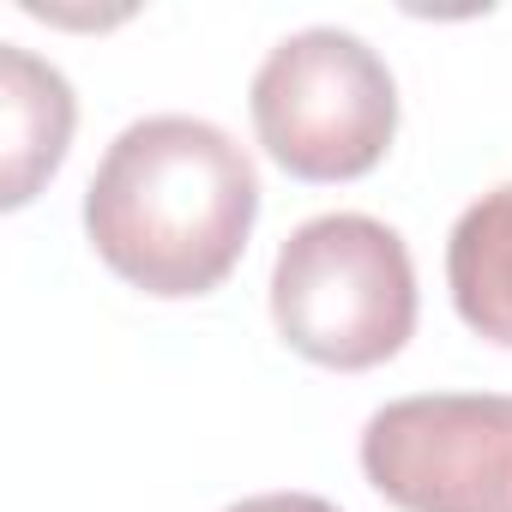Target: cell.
Wrapping results in <instances>:
<instances>
[{
	"mask_svg": "<svg viewBox=\"0 0 512 512\" xmlns=\"http://www.w3.org/2000/svg\"><path fill=\"white\" fill-rule=\"evenodd\" d=\"M362 470L404 512H512V398H398L368 416Z\"/></svg>",
	"mask_w": 512,
	"mask_h": 512,
	"instance_id": "obj_4",
	"label": "cell"
},
{
	"mask_svg": "<svg viewBox=\"0 0 512 512\" xmlns=\"http://www.w3.org/2000/svg\"><path fill=\"white\" fill-rule=\"evenodd\" d=\"M253 133L296 181H356L398 133L392 67L338 25L284 37L247 91Z\"/></svg>",
	"mask_w": 512,
	"mask_h": 512,
	"instance_id": "obj_3",
	"label": "cell"
},
{
	"mask_svg": "<svg viewBox=\"0 0 512 512\" xmlns=\"http://www.w3.org/2000/svg\"><path fill=\"white\" fill-rule=\"evenodd\" d=\"M272 320L320 368L362 374L392 362L416 332V266L392 223L326 211L302 223L272 266Z\"/></svg>",
	"mask_w": 512,
	"mask_h": 512,
	"instance_id": "obj_2",
	"label": "cell"
},
{
	"mask_svg": "<svg viewBox=\"0 0 512 512\" xmlns=\"http://www.w3.org/2000/svg\"><path fill=\"white\" fill-rule=\"evenodd\" d=\"M260 217L253 157L199 115L133 121L85 187L97 260L145 296H205L247 253Z\"/></svg>",
	"mask_w": 512,
	"mask_h": 512,
	"instance_id": "obj_1",
	"label": "cell"
},
{
	"mask_svg": "<svg viewBox=\"0 0 512 512\" xmlns=\"http://www.w3.org/2000/svg\"><path fill=\"white\" fill-rule=\"evenodd\" d=\"M446 284L458 320L488 338L512 344V181L464 205L446 241Z\"/></svg>",
	"mask_w": 512,
	"mask_h": 512,
	"instance_id": "obj_6",
	"label": "cell"
},
{
	"mask_svg": "<svg viewBox=\"0 0 512 512\" xmlns=\"http://www.w3.org/2000/svg\"><path fill=\"white\" fill-rule=\"evenodd\" d=\"M229 512H338V506L320 494H253V500H235Z\"/></svg>",
	"mask_w": 512,
	"mask_h": 512,
	"instance_id": "obj_7",
	"label": "cell"
},
{
	"mask_svg": "<svg viewBox=\"0 0 512 512\" xmlns=\"http://www.w3.org/2000/svg\"><path fill=\"white\" fill-rule=\"evenodd\" d=\"M73 85L19 43H0V205H25L67 157Z\"/></svg>",
	"mask_w": 512,
	"mask_h": 512,
	"instance_id": "obj_5",
	"label": "cell"
}]
</instances>
